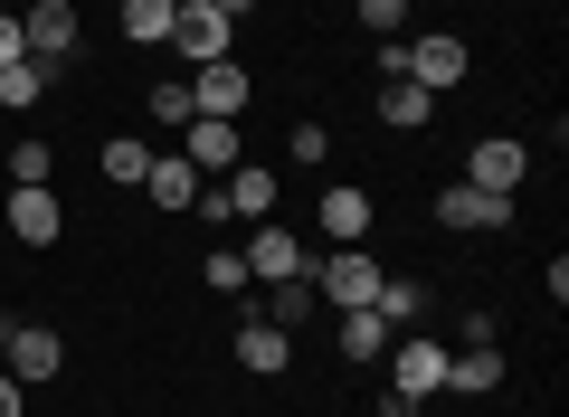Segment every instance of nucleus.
<instances>
[{"instance_id": "nucleus-10", "label": "nucleus", "mask_w": 569, "mask_h": 417, "mask_svg": "<svg viewBox=\"0 0 569 417\" xmlns=\"http://www.w3.org/2000/svg\"><path fill=\"white\" fill-rule=\"evenodd\" d=\"M512 219V199H493V190H475V180H456L447 199H437V228H456V238H493V228Z\"/></svg>"}, {"instance_id": "nucleus-22", "label": "nucleus", "mask_w": 569, "mask_h": 417, "mask_svg": "<svg viewBox=\"0 0 569 417\" xmlns=\"http://www.w3.org/2000/svg\"><path fill=\"white\" fill-rule=\"evenodd\" d=\"M389 341H399V332H389V322L370 314V304H361V314H342V360H380Z\"/></svg>"}, {"instance_id": "nucleus-11", "label": "nucleus", "mask_w": 569, "mask_h": 417, "mask_svg": "<svg viewBox=\"0 0 569 417\" xmlns=\"http://www.w3.org/2000/svg\"><path fill=\"white\" fill-rule=\"evenodd\" d=\"M247 314H266L276 332H305V322L323 314V295H313V266H305V276H284V285H266V295H247Z\"/></svg>"}, {"instance_id": "nucleus-24", "label": "nucleus", "mask_w": 569, "mask_h": 417, "mask_svg": "<svg viewBox=\"0 0 569 417\" xmlns=\"http://www.w3.org/2000/svg\"><path fill=\"white\" fill-rule=\"evenodd\" d=\"M200 285H209V295H247V257H238V247H209Z\"/></svg>"}, {"instance_id": "nucleus-26", "label": "nucleus", "mask_w": 569, "mask_h": 417, "mask_svg": "<svg viewBox=\"0 0 569 417\" xmlns=\"http://www.w3.org/2000/svg\"><path fill=\"white\" fill-rule=\"evenodd\" d=\"M48 171H58L48 142H20V152H10V190H48Z\"/></svg>"}, {"instance_id": "nucleus-29", "label": "nucleus", "mask_w": 569, "mask_h": 417, "mask_svg": "<svg viewBox=\"0 0 569 417\" xmlns=\"http://www.w3.org/2000/svg\"><path fill=\"white\" fill-rule=\"evenodd\" d=\"M10 58H29V39H20V10H0V67Z\"/></svg>"}, {"instance_id": "nucleus-28", "label": "nucleus", "mask_w": 569, "mask_h": 417, "mask_svg": "<svg viewBox=\"0 0 569 417\" xmlns=\"http://www.w3.org/2000/svg\"><path fill=\"white\" fill-rule=\"evenodd\" d=\"M399 20H408V0H361V29H380V39H399Z\"/></svg>"}, {"instance_id": "nucleus-23", "label": "nucleus", "mask_w": 569, "mask_h": 417, "mask_svg": "<svg viewBox=\"0 0 569 417\" xmlns=\"http://www.w3.org/2000/svg\"><path fill=\"white\" fill-rule=\"evenodd\" d=\"M142 171H152V142H133V133L104 142V180H114V190H142Z\"/></svg>"}, {"instance_id": "nucleus-19", "label": "nucleus", "mask_w": 569, "mask_h": 417, "mask_svg": "<svg viewBox=\"0 0 569 417\" xmlns=\"http://www.w3.org/2000/svg\"><path fill=\"white\" fill-rule=\"evenodd\" d=\"M447 389H466V398L503 389V351H493V341H466V351H447Z\"/></svg>"}, {"instance_id": "nucleus-5", "label": "nucleus", "mask_w": 569, "mask_h": 417, "mask_svg": "<svg viewBox=\"0 0 569 417\" xmlns=\"http://www.w3.org/2000/svg\"><path fill=\"white\" fill-rule=\"evenodd\" d=\"M20 39H29V58H58V67H77L86 10H77V0H29V10H20Z\"/></svg>"}, {"instance_id": "nucleus-4", "label": "nucleus", "mask_w": 569, "mask_h": 417, "mask_svg": "<svg viewBox=\"0 0 569 417\" xmlns=\"http://www.w3.org/2000/svg\"><path fill=\"white\" fill-rule=\"evenodd\" d=\"M399 77H418L427 96H447V86H466V77H475V48L456 39V29H427V39H408V48H399Z\"/></svg>"}, {"instance_id": "nucleus-14", "label": "nucleus", "mask_w": 569, "mask_h": 417, "mask_svg": "<svg viewBox=\"0 0 569 417\" xmlns=\"http://www.w3.org/2000/svg\"><path fill=\"white\" fill-rule=\"evenodd\" d=\"M200 190L209 180L190 171L181 152H152V171H142V199H152V209H200Z\"/></svg>"}, {"instance_id": "nucleus-20", "label": "nucleus", "mask_w": 569, "mask_h": 417, "mask_svg": "<svg viewBox=\"0 0 569 417\" xmlns=\"http://www.w3.org/2000/svg\"><path fill=\"white\" fill-rule=\"evenodd\" d=\"M370 314H380L389 332H418V314H427V285H408V276H380V295H370Z\"/></svg>"}, {"instance_id": "nucleus-30", "label": "nucleus", "mask_w": 569, "mask_h": 417, "mask_svg": "<svg viewBox=\"0 0 569 417\" xmlns=\"http://www.w3.org/2000/svg\"><path fill=\"white\" fill-rule=\"evenodd\" d=\"M209 10H219V20H228V29H238V20H247V10H257V0H209Z\"/></svg>"}, {"instance_id": "nucleus-32", "label": "nucleus", "mask_w": 569, "mask_h": 417, "mask_svg": "<svg viewBox=\"0 0 569 417\" xmlns=\"http://www.w3.org/2000/svg\"><path fill=\"white\" fill-rule=\"evenodd\" d=\"M171 10H190V0H171Z\"/></svg>"}, {"instance_id": "nucleus-7", "label": "nucleus", "mask_w": 569, "mask_h": 417, "mask_svg": "<svg viewBox=\"0 0 569 417\" xmlns=\"http://www.w3.org/2000/svg\"><path fill=\"white\" fill-rule=\"evenodd\" d=\"M181 161L200 180H219V171H238V161H247V133H238V123H219V115H190L181 123Z\"/></svg>"}, {"instance_id": "nucleus-18", "label": "nucleus", "mask_w": 569, "mask_h": 417, "mask_svg": "<svg viewBox=\"0 0 569 417\" xmlns=\"http://www.w3.org/2000/svg\"><path fill=\"white\" fill-rule=\"evenodd\" d=\"M58 77H67L58 58H10V67H0V105H10V115H29V105H39Z\"/></svg>"}, {"instance_id": "nucleus-3", "label": "nucleus", "mask_w": 569, "mask_h": 417, "mask_svg": "<svg viewBox=\"0 0 569 417\" xmlns=\"http://www.w3.org/2000/svg\"><path fill=\"white\" fill-rule=\"evenodd\" d=\"M0 370L20 379V389H39V379L67 370V341L48 332V322H10V314H0Z\"/></svg>"}, {"instance_id": "nucleus-6", "label": "nucleus", "mask_w": 569, "mask_h": 417, "mask_svg": "<svg viewBox=\"0 0 569 417\" xmlns=\"http://www.w3.org/2000/svg\"><path fill=\"white\" fill-rule=\"evenodd\" d=\"M305 266H313V247L295 238L284 219H257V228H247V285H284V276H305Z\"/></svg>"}, {"instance_id": "nucleus-13", "label": "nucleus", "mask_w": 569, "mask_h": 417, "mask_svg": "<svg viewBox=\"0 0 569 417\" xmlns=\"http://www.w3.org/2000/svg\"><path fill=\"white\" fill-rule=\"evenodd\" d=\"M370 219H380V199H370L361 180H332V190H323V238H332V247H361Z\"/></svg>"}, {"instance_id": "nucleus-31", "label": "nucleus", "mask_w": 569, "mask_h": 417, "mask_svg": "<svg viewBox=\"0 0 569 417\" xmlns=\"http://www.w3.org/2000/svg\"><path fill=\"white\" fill-rule=\"evenodd\" d=\"M0 417H20V379L10 370H0Z\"/></svg>"}, {"instance_id": "nucleus-8", "label": "nucleus", "mask_w": 569, "mask_h": 417, "mask_svg": "<svg viewBox=\"0 0 569 417\" xmlns=\"http://www.w3.org/2000/svg\"><path fill=\"white\" fill-rule=\"evenodd\" d=\"M247 96H257V77H247L238 58H209V67H190V105H200V115L238 123V115H247Z\"/></svg>"}, {"instance_id": "nucleus-15", "label": "nucleus", "mask_w": 569, "mask_h": 417, "mask_svg": "<svg viewBox=\"0 0 569 417\" xmlns=\"http://www.w3.org/2000/svg\"><path fill=\"white\" fill-rule=\"evenodd\" d=\"M380 123L389 133H427V123H437V96H427L418 77H380Z\"/></svg>"}, {"instance_id": "nucleus-16", "label": "nucleus", "mask_w": 569, "mask_h": 417, "mask_svg": "<svg viewBox=\"0 0 569 417\" xmlns=\"http://www.w3.org/2000/svg\"><path fill=\"white\" fill-rule=\"evenodd\" d=\"M10 228H20V247H58V228H67L58 190H10Z\"/></svg>"}, {"instance_id": "nucleus-9", "label": "nucleus", "mask_w": 569, "mask_h": 417, "mask_svg": "<svg viewBox=\"0 0 569 417\" xmlns=\"http://www.w3.org/2000/svg\"><path fill=\"white\" fill-rule=\"evenodd\" d=\"M522 171H531V152H522L512 133H475V152H466V180H475V190L512 199V190H522Z\"/></svg>"}, {"instance_id": "nucleus-12", "label": "nucleus", "mask_w": 569, "mask_h": 417, "mask_svg": "<svg viewBox=\"0 0 569 417\" xmlns=\"http://www.w3.org/2000/svg\"><path fill=\"white\" fill-rule=\"evenodd\" d=\"M228 39H238V29H228L219 10H209V0H190V10H171V48H181L190 67H209V58H228Z\"/></svg>"}, {"instance_id": "nucleus-25", "label": "nucleus", "mask_w": 569, "mask_h": 417, "mask_svg": "<svg viewBox=\"0 0 569 417\" xmlns=\"http://www.w3.org/2000/svg\"><path fill=\"white\" fill-rule=\"evenodd\" d=\"M190 115H200V105H190V77H162V86H152V123H171V133H181Z\"/></svg>"}, {"instance_id": "nucleus-2", "label": "nucleus", "mask_w": 569, "mask_h": 417, "mask_svg": "<svg viewBox=\"0 0 569 417\" xmlns=\"http://www.w3.org/2000/svg\"><path fill=\"white\" fill-rule=\"evenodd\" d=\"M380 276L389 266L370 257V247H313V295H323L332 314H361V304L380 295Z\"/></svg>"}, {"instance_id": "nucleus-21", "label": "nucleus", "mask_w": 569, "mask_h": 417, "mask_svg": "<svg viewBox=\"0 0 569 417\" xmlns=\"http://www.w3.org/2000/svg\"><path fill=\"white\" fill-rule=\"evenodd\" d=\"M114 20H123V39H133V48H171V0H123Z\"/></svg>"}, {"instance_id": "nucleus-27", "label": "nucleus", "mask_w": 569, "mask_h": 417, "mask_svg": "<svg viewBox=\"0 0 569 417\" xmlns=\"http://www.w3.org/2000/svg\"><path fill=\"white\" fill-rule=\"evenodd\" d=\"M323 152H332L323 123H295V133H284V161H305V171H323Z\"/></svg>"}, {"instance_id": "nucleus-1", "label": "nucleus", "mask_w": 569, "mask_h": 417, "mask_svg": "<svg viewBox=\"0 0 569 417\" xmlns=\"http://www.w3.org/2000/svg\"><path fill=\"white\" fill-rule=\"evenodd\" d=\"M380 360H389V417H418V398L447 389V341H427V332H399Z\"/></svg>"}, {"instance_id": "nucleus-17", "label": "nucleus", "mask_w": 569, "mask_h": 417, "mask_svg": "<svg viewBox=\"0 0 569 417\" xmlns=\"http://www.w3.org/2000/svg\"><path fill=\"white\" fill-rule=\"evenodd\" d=\"M238 360H247L257 379H276L284 360H295V332H276L266 314H247V322H238Z\"/></svg>"}]
</instances>
